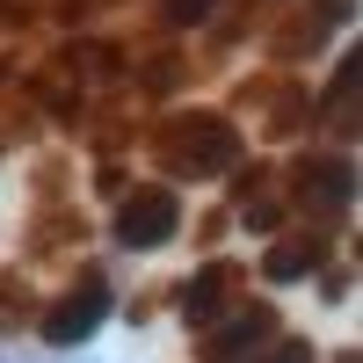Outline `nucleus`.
<instances>
[{"mask_svg":"<svg viewBox=\"0 0 363 363\" xmlns=\"http://www.w3.org/2000/svg\"><path fill=\"white\" fill-rule=\"evenodd\" d=\"M116 247H131V255H153V247H167V240L182 233V196L174 189H160V182H138V189L116 203Z\"/></svg>","mask_w":363,"mask_h":363,"instance_id":"nucleus-1","label":"nucleus"},{"mask_svg":"<svg viewBox=\"0 0 363 363\" xmlns=\"http://www.w3.org/2000/svg\"><path fill=\"white\" fill-rule=\"evenodd\" d=\"M102 327H109V284L87 269V277L37 320V342H44V349H80L87 335H102Z\"/></svg>","mask_w":363,"mask_h":363,"instance_id":"nucleus-2","label":"nucleus"},{"mask_svg":"<svg viewBox=\"0 0 363 363\" xmlns=\"http://www.w3.org/2000/svg\"><path fill=\"white\" fill-rule=\"evenodd\" d=\"M167 153H182V167H196V174H225L240 167V131L225 124V116H174L167 124Z\"/></svg>","mask_w":363,"mask_h":363,"instance_id":"nucleus-3","label":"nucleus"},{"mask_svg":"<svg viewBox=\"0 0 363 363\" xmlns=\"http://www.w3.org/2000/svg\"><path fill=\"white\" fill-rule=\"evenodd\" d=\"M277 306H262V298H247V306H225L218 320L203 327V363H247L269 335H277Z\"/></svg>","mask_w":363,"mask_h":363,"instance_id":"nucleus-4","label":"nucleus"},{"mask_svg":"<svg viewBox=\"0 0 363 363\" xmlns=\"http://www.w3.org/2000/svg\"><path fill=\"white\" fill-rule=\"evenodd\" d=\"M298 203H306L313 218H342V211L356 203V167H349V153H313L306 167H298Z\"/></svg>","mask_w":363,"mask_h":363,"instance_id":"nucleus-5","label":"nucleus"},{"mask_svg":"<svg viewBox=\"0 0 363 363\" xmlns=\"http://www.w3.org/2000/svg\"><path fill=\"white\" fill-rule=\"evenodd\" d=\"M320 262H327V240L298 233V240H277V247L262 255V277L269 284H298V277H320Z\"/></svg>","mask_w":363,"mask_h":363,"instance_id":"nucleus-6","label":"nucleus"},{"mask_svg":"<svg viewBox=\"0 0 363 363\" xmlns=\"http://www.w3.org/2000/svg\"><path fill=\"white\" fill-rule=\"evenodd\" d=\"M225 291H233V262L196 269V277H189V291H182V320H189V327H211V320L225 313Z\"/></svg>","mask_w":363,"mask_h":363,"instance_id":"nucleus-7","label":"nucleus"},{"mask_svg":"<svg viewBox=\"0 0 363 363\" xmlns=\"http://www.w3.org/2000/svg\"><path fill=\"white\" fill-rule=\"evenodd\" d=\"M247 363H313V342H306V335H284V327H277V335H269Z\"/></svg>","mask_w":363,"mask_h":363,"instance_id":"nucleus-8","label":"nucleus"},{"mask_svg":"<svg viewBox=\"0 0 363 363\" xmlns=\"http://www.w3.org/2000/svg\"><path fill=\"white\" fill-rule=\"evenodd\" d=\"M73 66H80V80H109L116 51H109V44H80V51H73Z\"/></svg>","mask_w":363,"mask_h":363,"instance_id":"nucleus-9","label":"nucleus"},{"mask_svg":"<svg viewBox=\"0 0 363 363\" xmlns=\"http://www.w3.org/2000/svg\"><path fill=\"white\" fill-rule=\"evenodd\" d=\"M240 211H247L255 233H277V225H284V203H277V196H255V203H240Z\"/></svg>","mask_w":363,"mask_h":363,"instance_id":"nucleus-10","label":"nucleus"}]
</instances>
